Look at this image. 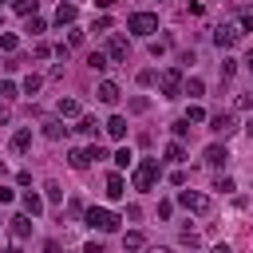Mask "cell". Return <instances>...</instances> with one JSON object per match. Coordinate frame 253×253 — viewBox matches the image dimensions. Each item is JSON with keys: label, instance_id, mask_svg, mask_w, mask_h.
<instances>
[{"label": "cell", "instance_id": "cell-43", "mask_svg": "<svg viewBox=\"0 0 253 253\" xmlns=\"http://www.w3.org/2000/svg\"><path fill=\"white\" fill-rule=\"evenodd\" d=\"M83 253H103V245H99V241H87V245H83Z\"/></svg>", "mask_w": 253, "mask_h": 253}, {"label": "cell", "instance_id": "cell-7", "mask_svg": "<svg viewBox=\"0 0 253 253\" xmlns=\"http://www.w3.org/2000/svg\"><path fill=\"white\" fill-rule=\"evenodd\" d=\"M202 158H206V166H213V170H225V162H229V150H225L221 142H210Z\"/></svg>", "mask_w": 253, "mask_h": 253}, {"label": "cell", "instance_id": "cell-17", "mask_svg": "<svg viewBox=\"0 0 253 253\" xmlns=\"http://www.w3.org/2000/svg\"><path fill=\"white\" fill-rule=\"evenodd\" d=\"M67 162H71V170H87V166H91V154H87V150H79V146H75V150H71V154H67Z\"/></svg>", "mask_w": 253, "mask_h": 253}, {"label": "cell", "instance_id": "cell-39", "mask_svg": "<svg viewBox=\"0 0 253 253\" xmlns=\"http://www.w3.org/2000/svg\"><path fill=\"white\" fill-rule=\"evenodd\" d=\"M166 51V40H150V55H162Z\"/></svg>", "mask_w": 253, "mask_h": 253}, {"label": "cell", "instance_id": "cell-1", "mask_svg": "<svg viewBox=\"0 0 253 253\" xmlns=\"http://www.w3.org/2000/svg\"><path fill=\"white\" fill-rule=\"evenodd\" d=\"M158 178H162V166H158V158H142V162L134 166V190H142V194H150Z\"/></svg>", "mask_w": 253, "mask_h": 253}, {"label": "cell", "instance_id": "cell-47", "mask_svg": "<svg viewBox=\"0 0 253 253\" xmlns=\"http://www.w3.org/2000/svg\"><path fill=\"white\" fill-rule=\"evenodd\" d=\"M4 253H24V249H20V245H8V249H4Z\"/></svg>", "mask_w": 253, "mask_h": 253}, {"label": "cell", "instance_id": "cell-37", "mask_svg": "<svg viewBox=\"0 0 253 253\" xmlns=\"http://www.w3.org/2000/svg\"><path fill=\"white\" fill-rule=\"evenodd\" d=\"M75 43H83V32H79V28H71V32H67V47H75Z\"/></svg>", "mask_w": 253, "mask_h": 253}, {"label": "cell", "instance_id": "cell-52", "mask_svg": "<svg viewBox=\"0 0 253 253\" xmlns=\"http://www.w3.org/2000/svg\"><path fill=\"white\" fill-rule=\"evenodd\" d=\"M79 253H83V249H79Z\"/></svg>", "mask_w": 253, "mask_h": 253}, {"label": "cell", "instance_id": "cell-19", "mask_svg": "<svg viewBox=\"0 0 253 253\" xmlns=\"http://www.w3.org/2000/svg\"><path fill=\"white\" fill-rule=\"evenodd\" d=\"M43 134H47V138H63V134H67L63 119H47V123H43Z\"/></svg>", "mask_w": 253, "mask_h": 253}, {"label": "cell", "instance_id": "cell-32", "mask_svg": "<svg viewBox=\"0 0 253 253\" xmlns=\"http://www.w3.org/2000/svg\"><path fill=\"white\" fill-rule=\"evenodd\" d=\"M186 119H190V123H202V119H206V111H202L198 103H190V111H186Z\"/></svg>", "mask_w": 253, "mask_h": 253}, {"label": "cell", "instance_id": "cell-16", "mask_svg": "<svg viewBox=\"0 0 253 253\" xmlns=\"http://www.w3.org/2000/svg\"><path fill=\"white\" fill-rule=\"evenodd\" d=\"M8 146H12L16 154H20V150H28V146H32V130H28V126H20V130L12 134V142H8Z\"/></svg>", "mask_w": 253, "mask_h": 253}, {"label": "cell", "instance_id": "cell-50", "mask_svg": "<svg viewBox=\"0 0 253 253\" xmlns=\"http://www.w3.org/2000/svg\"><path fill=\"white\" fill-rule=\"evenodd\" d=\"M249 138H253V119H249Z\"/></svg>", "mask_w": 253, "mask_h": 253}, {"label": "cell", "instance_id": "cell-34", "mask_svg": "<svg viewBox=\"0 0 253 253\" xmlns=\"http://www.w3.org/2000/svg\"><path fill=\"white\" fill-rule=\"evenodd\" d=\"M12 95H16V83H8V79H0V99H4V103H8V99H12Z\"/></svg>", "mask_w": 253, "mask_h": 253}, {"label": "cell", "instance_id": "cell-26", "mask_svg": "<svg viewBox=\"0 0 253 253\" xmlns=\"http://www.w3.org/2000/svg\"><path fill=\"white\" fill-rule=\"evenodd\" d=\"M166 158H170V162H182V158H186L182 142H166Z\"/></svg>", "mask_w": 253, "mask_h": 253}, {"label": "cell", "instance_id": "cell-49", "mask_svg": "<svg viewBox=\"0 0 253 253\" xmlns=\"http://www.w3.org/2000/svg\"><path fill=\"white\" fill-rule=\"evenodd\" d=\"M245 67H249V71H253V51H249V55H245Z\"/></svg>", "mask_w": 253, "mask_h": 253}, {"label": "cell", "instance_id": "cell-38", "mask_svg": "<svg viewBox=\"0 0 253 253\" xmlns=\"http://www.w3.org/2000/svg\"><path fill=\"white\" fill-rule=\"evenodd\" d=\"M59 198H63V190H59L55 182H47V202H59Z\"/></svg>", "mask_w": 253, "mask_h": 253}, {"label": "cell", "instance_id": "cell-14", "mask_svg": "<svg viewBox=\"0 0 253 253\" xmlns=\"http://www.w3.org/2000/svg\"><path fill=\"white\" fill-rule=\"evenodd\" d=\"M20 202H24V213H28V217H36V213H43V198H40V194H32V190H28V194H24Z\"/></svg>", "mask_w": 253, "mask_h": 253}, {"label": "cell", "instance_id": "cell-24", "mask_svg": "<svg viewBox=\"0 0 253 253\" xmlns=\"http://www.w3.org/2000/svg\"><path fill=\"white\" fill-rule=\"evenodd\" d=\"M202 91H206V83H202V79H190V83H182V95H190V99H198Z\"/></svg>", "mask_w": 253, "mask_h": 253}, {"label": "cell", "instance_id": "cell-8", "mask_svg": "<svg viewBox=\"0 0 253 253\" xmlns=\"http://www.w3.org/2000/svg\"><path fill=\"white\" fill-rule=\"evenodd\" d=\"M210 130H213V134H221V138H229V134L237 130V123H233V115H225V111H221V115H213V119H210Z\"/></svg>", "mask_w": 253, "mask_h": 253}, {"label": "cell", "instance_id": "cell-35", "mask_svg": "<svg viewBox=\"0 0 253 253\" xmlns=\"http://www.w3.org/2000/svg\"><path fill=\"white\" fill-rule=\"evenodd\" d=\"M237 32H253V16H249V12H241V20H237Z\"/></svg>", "mask_w": 253, "mask_h": 253}, {"label": "cell", "instance_id": "cell-22", "mask_svg": "<svg viewBox=\"0 0 253 253\" xmlns=\"http://www.w3.org/2000/svg\"><path fill=\"white\" fill-rule=\"evenodd\" d=\"M130 162H134V154H130V146H119V150H115V166H119V170H126Z\"/></svg>", "mask_w": 253, "mask_h": 253}, {"label": "cell", "instance_id": "cell-13", "mask_svg": "<svg viewBox=\"0 0 253 253\" xmlns=\"http://www.w3.org/2000/svg\"><path fill=\"white\" fill-rule=\"evenodd\" d=\"M103 130H107L111 138H126V119H123V115H111V119L103 123Z\"/></svg>", "mask_w": 253, "mask_h": 253}, {"label": "cell", "instance_id": "cell-46", "mask_svg": "<svg viewBox=\"0 0 253 253\" xmlns=\"http://www.w3.org/2000/svg\"><path fill=\"white\" fill-rule=\"evenodd\" d=\"M146 253H170V249H166V245H150Z\"/></svg>", "mask_w": 253, "mask_h": 253}, {"label": "cell", "instance_id": "cell-20", "mask_svg": "<svg viewBox=\"0 0 253 253\" xmlns=\"http://www.w3.org/2000/svg\"><path fill=\"white\" fill-rule=\"evenodd\" d=\"M87 67H91V71H107V67H111V59H107L103 51H91V55H87Z\"/></svg>", "mask_w": 253, "mask_h": 253}, {"label": "cell", "instance_id": "cell-9", "mask_svg": "<svg viewBox=\"0 0 253 253\" xmlns=\"http://www.w3.org/2000/svg\"><path fill=\"white\" fill-rule=\"evenodd\" d=\"M107 198H111V202H123V198H126V182H123V174H107Z\"/></svg>", "mask_w": 253, "mask_h": 253}, {"label": "cell", "instance_id": "cell-41", "mask_svg": "<svg viewBox=\"0 0 253 253\" xmlns=\"http://www.w3.org/2000/svg\"><path fill=\"white\" fill-rule=\"evenodd\" d=\"M8 119H12V111H8V103H4V99H0V126H4V123H8Z\"/></svg>", "mask_w": 253, "mask_h": 253}, {"label": "cell", "instance_id": "cell-48", "mask_svg": "<svg viewBox=\"0 0 253 253\" xmlns=\"http://www.w3.org/2000/svg\"><path fill=\"white\" fill-rule=\"evenodd\" d=\"M95 4H99V8H111V4H115V0H95Z\"/></svg>", "mask_w": 253, "mask_h": 253}, {"label": "cell", "instance_id": "cell-5", "mask_svg": "<svg viewBox=\"0 0 253 253\" xmlns=\"http://www.w3.org/2000/svg\"><path fill=\"white\" fill-rule=\"evenodd\" d=\"M178 206H186L190 213H210V198L202 190H182L178 194Z\"/></svg>", "mask_w": 253, "mask_h": 253}, {"label": "cell", "instance_id": "cell-30", "mask_svg": "<svg viewBox=\"0 0 253 253\" xmlns=\"http://www.w3.org/2000/svg\"><path fill=\"white\" fill-rule=\"evenodd\" d=\"M233 71H237V59H221V79H233Z\"/></svg>", "mask_w": 253, "mask_h": 253}, {"label": "cell", "instance_id": "cell-21", "mask_svg": "<svg viewBox=\"0 0 253 253\" xmlns=\"http://www.w3.org/2000/svg\"><path fill=\"white\" fill-rule=\"evenodd\" d=\"M146 245V237L138 233V229H130V233H123V249H142Z\"/></svg>", "mask_w": 253, "mask_h": 253}, {"label": "cell", "instance_id": "cell-40", "mask_svg": "<svg viewBox=\"0 0 253 253\" xmlns=\"http://www.w3.org/2000/svg\"><path fill=\"white\" fill-rule=\"evenodd\" d=\"M182 241H186V245H198V233H194V229L186 225V229H182Z\"/></svg>", "mask_w": 253, "mask_h": 253}, {"label": "cell", "instance_id": "cell-18", "mask_svg": "<svg viewBox=\"0 0 253 253\" xmlns=\"http://www.w3.org/2000/svg\"><path fill=\"white\" fill-rule=\"evenodd\" d=\"M55 111H59V119H79V103L75 99H59Z\"/></svg>", "mask_w": 253, "mask_h": 253}, {"label": "cell", "instance_id": "cell-12", "mask_svg": "<svg viewBox=\"0 0 253 253\" xmlns=\"http://www.w3.org/2000/svg\"><path fill=\"white\" fill-rule=\"evenodd\" d=\"M95 99H99V103H107V107H111V103H119V83L103 79V83H99V91H95Z\"/></svg>", "mask_w": 253, "mask_h": 253}, {"label": "cell", "instance_id": "cell-2", "mask_svg": "<svg viewBox=\"0 0 253 253\" xmlns=\"http://www.w3.org/2000/svg\"><path fill=\"white\" fill-rule=\"evenodd\" d=\"M83 221H87L91 229H99V233H115V229H119V217H115L111 210H103V206L83 210Z\"/></svg>", "mask_w": 253, "mask_h": 253}, {"label": "cell", "instance_id": "cell-25", "mask_svg": "<svg viewBox=\"0 0 253 253\" xmlns=\"http://www.w3.org/2000/svg\"><path fill=\"white\" fill-rule=\"evenodd\" d=\"M75 130H79V134H87V138H95V134H99V123H95V119H79V126H75Z\"/></svg>", "mask_w": 253, "mask_h": 253}, {"label": "cell", "instance_id": "cell-15", "mask_svg": "<svg viewBox=\"0 0 253 253\" xmlns=\"http://www.w3.org/2000/svg\"><path fill=\"white\" fill-rule=\"evenodd\" d=\"M75 16H79L75 4H63V0H59V8H55V24H59V28H63V24H75Z\"/></svg>", "mask_w": 253, "mask_h": 253}, {"label": "cell", "instance_id": "cell-28", "mask_svg": "<svg viewBox=\"0 0 253 253\" xmlns=\"http://www.w3.org/2000/svg\"><path fill=\"white\" fill-rule=\"evenodd\" d=\"M0 47H4V51H16V47H20V40H16L12 32H4V36H0Z\"/></svg>", "mask_w": 253, "mask_h": 253}, {"label": "cell", "instance_id": "cell-51", "mask_svg": "<svg viewBox=\"0 0 253 253\" xmlns=\"http://www.w3.org/2000/svg\"><path fill=\"white\" fill-rule=\"evenodd\" d=\"M0 174H4V158H0Z\"/></svg>", "mask_w": 253, "mask_h": 253}, {"label": "cell", "instance_id": "cell-33", "mask_svg": "<svg viewBox=\"0 0 253 253\" xmlns=\"http://www.w3.org/2000/svg\"><path fill=\"white\" fill-rule=\"evenodd\" d=\"M213 190H221V194H229V190H233V178H229V174H221V178L213 182Z\"/></svg>", "mask_w": 253, "mask_h": 253}, {"label": "cell", "instance_id": "cell-42", "mask_svg": "<svg viewBox=\"0 0 253 253\" xmlns=\"http://www.w3.org/2000/svg\"><path fill=\"white\" fill-rule=\"evenodd\" d=\"M16 198V190H8V186H0V202H12Z\"/></svg>", "mask_w": 253, "mask_h": 253}, {"label": "cell", "instance_id": "cell-10", "mask_svg": "<svg viewBox=\"0 0 253 253\" xmlns=\"http://www.w3.org/2000/svg\"><path fill=\"white\" fill-rule=\"evenodd\" d=\"M8 229H12V237H16V241H28V237H32V217H28V213H20V217H12V225H8Z\"/></svg>", "mask_w": 253, "mask_h": 253}, {"label": "cell", "instance_id": "cell-23", "mask_svg": "<svg viewBox=\"0 0 253 253\" xmlns=\"http://www.w3.org/2000/svg\"><path fill=\"white\" fill-rule=\"evenodd\" d=\"M12 12L16 16H36V0H12Z\"/></svg>", "mask_w": 253, "mask_h": 253}, {"label": "cell", "instance_id": "cell-29", "mask_svg": "<svg viewBox=\"0 0 253 253\" xmlns=\"http://www.w3.org/2000/svg\"><path fill=\"white\" fill-rule=\"evenodd\" d=\"M43 28H47V24H43V20H40V16H28V32H32V36H40V32H43Z\"/></svg>", "mask_w": 253, "mask_h": 253}, {"label": "cell", "instance_id": "cell-4", "mask_svg": "<svg viewBox=\"0 0 253 253\" xmlns=\"http://www.w3.org/2000/svg\"><path fill=\"white\" fill-rule=\"evenodd\" d=\"M158 87H162L166 99H178V95H182V71H178V67H166V71L158 75Z\"/></svg>", "mask_w": 253, "mask_h": 253}, {"label": "cell", "instance_id": "cell-3", "mask_svg": "<svg viewBox=\"0 0 253 253\" xmlns=\"http://www.w3.org/2000/svg\"><path fill=\"white\" fill-rule=\"evenodd\" d=\"M126 32L130 36H154L158 32V16L154 12H130L126 16Z\"/></svg>", "mask_w": 253, "mask_h": 253}, {"label": "cell", "instance_id": "cell-36", "mask_svg": "<svg viewBox=\"0 0 253 253\" xmlns=\"http://www.w3.org/2000/svg\"><path fill=\"white\" fill-rule=\"evenodd\" d=\"M174 134L186 138V134H190V119H178V123H174Z\"/></svg>", "mask_w": 253, "mask_h": 253}, {"label": "cell", "instance_id": "cell-45", "mask_svg": "<svg viewBox=\"0 0 253 253\" xmlns=\"http://www.w3.org/2000/svg\"><path fill=\"white\" fill-rule=\"evenodd\" d=\"M213 253H233V249H229V245L221 241V245H213Z\"/></svg>", "mask_w": 253, "mask_h": 253}, {"label": "cell", "instance_id": "cell-31", "mask_svg": "<svg viewBox=\"0 0 253 253\" xmlns=\"http://www.w3.org/2000/svg\"><path fill=\"white\" fill-rule=\"evenodd\" d=\"M146 107H150V99H146V95H134V99H130V111H138V115H142Z\"/></svg>", "mask_w": 253, "mask_h": 253}, {"label": "cell", "instance_id": "cell-44", "mask_svg": "<svg viewBox=\"0 0 253 253\" xmlns=\"http://www.w3.org/2000/svg\"><path fill=\"white\" fill-rule=\"evenodd\" d=\"M43 253H59V241H43Z\"/></svg>", "mask_w": 253, "mask_h": 253}, {"label": "cell", "instance_id": "cell-11", "mask_svg": "<svg viewBox=\"0 0 253 253\" xmlns=\"http://www.w3.org/2000/svg\"><path fill=\"white\" fill-rule=\"evenodd\" d=\"M107 59L126 63V40H123V36H111V43H107Z\"/></svg>", "mask_w": 253, "mask_h": 253}, {"label": "cell", "instance_id": "cell-27", "mask_svg": "<svg viewBox=\"0 0 253 253\" xmlns=\"http://www.w3.org/2000/svg\"><path fill=\"white\" fill-rule=\"evenodd\" d=\"M40 83H43L40 75H28V79H24V95H36V91H40Z\"/></svg>", "mask_w": 253, "mask_h": 253}, {"label": "cell", "instance_id": "cell-6", "mask_svg": "<svg viewBox=\"0 0 253 253\" xmlns=\"http://www.w3.org/2000/svg\"><path fill=\"white\" fill-rule=\"evenodd\" d=\"M237 40H241V32H237V24H217V28H213V43H217L221 51H229V47H233Z\"/></svg>", "mask_w": 253, "mask_h": 253}]
</instances>
